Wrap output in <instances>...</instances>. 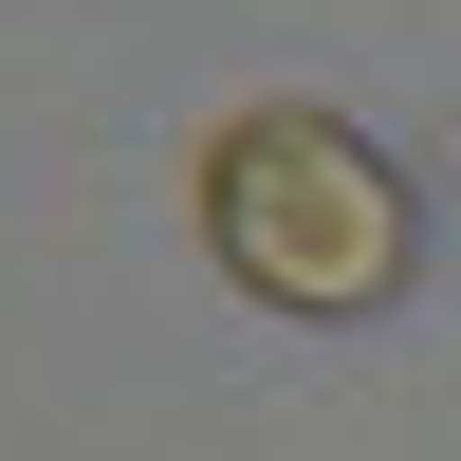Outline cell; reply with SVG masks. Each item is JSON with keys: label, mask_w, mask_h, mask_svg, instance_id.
Masks as SVG:
<instances>
[{"label": "cell", "mask_w": 461, "mask_h": 461, "mask_svg": "<svg viewBox=\"0 0 461 461\" xmlns=\"http://www.w3.org/2000/svg\"><path fill=\"white\" fill-rule=\"evenodd\" d=\"M185 203H203L221 277L277 295V314H388L406 258H425V203H406V167L351 111H221Z\"/></svg>", "instance_id": "cell-1"}]
</instances>
